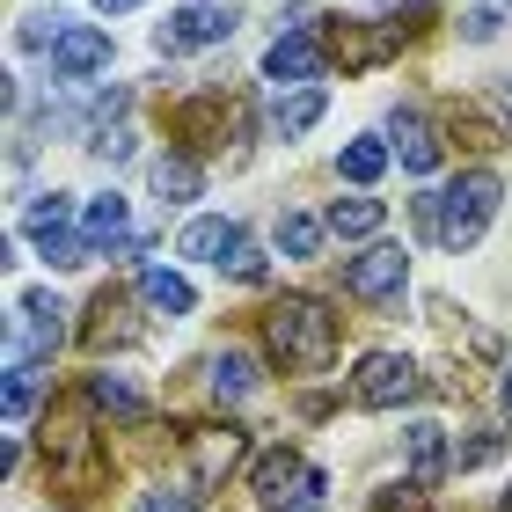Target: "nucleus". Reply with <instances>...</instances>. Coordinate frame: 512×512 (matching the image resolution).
<instances>
[{"mask_svg": "<svg viewBox=\"0 0 512 512\" xmlns=\"http://www.w3.org/2000/svg\"><path fill=\"white\" fill-rule=\"evenodd\" d=\"M264 344L286 374H322L337 359V315L315 293H286V300L264 308Z\"/></svg>", "mask_w": 512, "mask_h": 512, "instance_id": "obj_1", "label": "nucleus"}, {"mask_svg": "<svg viewBox=\"0 0 512 512\" xmlns=\"http://www.w3.org/2000/svg\"><path fill=\"white\" fill-rule=\"evenodd\" d=\"M498 198H505V183L491 169H469V176H454L447 191H432V242L439 249H476L483 242V227H491L498 213Z\"/></svg>", "mask_w": 512, "mask_h": 512, "instance_id": "obj_2", "label": "nucleus"}, {"mask_svg": "<svg viewBox=\"0 0 512 512\" xmlns=\"http://www.w3.org/2000/svg\"><path fill=\"white\" fill-rule=\"evenodd\" d=\"M59 344H66V300H59V293H15L8 366H52Z\"/></svg>", "mask_w": 512, "mask_h": 512, "instance_id": "obj_3", "label": "nucleus"}, {"mask_svg": "<svg viewBox=\"0 0 512 512\" xmlns=\"http://www.w3.org/2000/svg\"><path fill=\"white\" fill-rule=\"evenodd\" d=\"M403 286H410V249H395V242H374L366 256L344 264V293L366 300V308H395Z\"/></svg>", "mask_w": 512, "mask_h": 512, "instance_id": "obj_4", "label": "nucleus"}, {"mask_svg": "<svg viewBox=\"0 0 512 512\" xmlns=\"http://www.w3.org/2000/svg\"><path fill=\"white\" fill-rule=\"evenodd\" d=\"M183 454H191V491H220V483L242 469L249 432L242 425H191L183 432Z\"/></svg>", "mask_w": 512, "mask_h": 512, "instance_id": "obj_5", "label": "nucleus"}, {"mask_svg": "<svg viewBox=\"0 0 512 512\" xmlns=\"http://www.w3.org/2000/svg\"><path fill=\"white\" fill-rule=\"evenodd\" d=\"M417 388H425L417 359H403V352H366L359 374H352V403H366V410H403Z\"/></svg>", "mask_w": 512, "mask_h": 512, "instance_id": "obj_6", "label": "nucleus"}, {"mask_svg": "<svg viewBox=\"0 0 512 512\" xmlns=\"http://www.w3.org/2000/svg\"><path fill=\"white\" fill-rule=\"evenodd\" d=\"M242 30V15L235 8H213V0H191V8H176L169 22H161V52H198V44H227Z\"/></svg>", "mask_w": 512, "mask_h": 512, "instance_id": "obj_7", "label": "nucleus"}, {"mask_svg": "<svg viewBox=\"0 0 512 512\" xmlns=\"http://www.w3.org/2000/svg\"><path fill=\"white\" fill-rule=\"evenodd\" d=\"M322 44H330V59H344V74H366V66L403 52V30L395 22H337Z\"/></svg>", "mask_w": 512, "mask_h": 512, "instance_id": "obj_8", "label": "nucleus"}, {"mask_svg": "<svg viewBox=\"0 0 512 512\" xmlns=\"http://www.w3.org/2000/svg\"><path fill=\"white\" fill-rule=\"evenodd\" d=\"M322 66H330V44H322L315 30H278L271 52H264V81H322Z\"/></svg>", "mask_w": 512, "mask_h": 512, "instance_id": "obj_9", "label": "nucleus"}, {"mask_svg": "<svg viewBox=\"0 0 512 512\" xmlns=\"http://www.w3.org/2000/svg\"><path fill=\"white\" fill-rule=\"evenodd\" d=\"M403 461H410V483L417 491H432V483H447L454 454H447V425H432V417H417L403 432Z\"/></svg>", "mask_w": 512, "mask_h": 512, "instance_id": "obj_10", "label": "nucleus"}, {"mask_svg": "<svg viewBox=\"0 0 512 512\" xmlns=\"http://www.w3.org/2000/svg\"><path fill=\"white\" fill-rule=\"evenodd\" d=\"M249 242H242V227L235 220H191L176 235V256H191V264H235Z\"/></svg>", "mask_w": 512, "mask_h": 512, "instance_id": "obj_11", "label": "nucleus"}, {"mask_svg": "<svg viewBox=\"0 0 512 512\" xmlns=\"http://www.w3.org/2000/svg\"><path fill=\"white\" fill-rule=\"evenodd\" d=\"M52 461H59V476L74 483V491L103 483V454H96V432H88V425H59L52 432Z\"/></svg>", "mask_w": 512, "mask_h": 512, "instance_id": "obj_12", "label": "nucleus"}, {"mask_svg": "<svg viewBox=\"0 0 512 512\" xmlns=\"http://www.w3.org/2000/svg\"><path fill=\"white\" fill-rule=\"evenodd\" d=\"M139 300H147V315H161V322H183V315H198V293H191V278H183V271H161V264H147V271H139Z\"/></svg>", "mask_w": 512, "mask_h": 512, "instance_id": "obj_13", "label": "nucleus"}, {"mask_svg": "<svg viewBox=\"0 0 512 512\" xmlns=\"http://www.w3.org/2000/svg\"><path fill=\"white\" fill-rule=\"evenodd\" d=\"M103 66H110V37L103 30H66L52 44V74L59 81H88V74H103Z\"/></svg>", "mask_w": 512, "mask_h": 512, "instance_id": "obj_14", "label": "nucleus"}, {"mask_svg": "<svg viewBox=\"0 0 512 512\" xmlns=\"http://www.w3.org/2000/svg\"><path fill=\"white\" fill-rule=\"evenodd\" d=\"M125 227H132V213H125V198L118 191H103V198H88V213H81V242H88V256H118L125 249Z\"/></svg>", "mask_w": 512, "mask_h": 512, "instance_id": "obj_15", "label": "nucleus"}, {"mask_svg": "<svg viewBox=\"0 0 512 512\" xmlns=\"http://www.w3.org/2000/svg\"><path fill=\"white\" fill-rule=\"evenodd\" d=\"M322 110H330V96H322V88L308 81V88H293V96H278V103H271V132H278V139H300V132H315V125H322Z\"/></svg>", "mask_w": 512, "mask_h": 512, "instance_id": "obj_16", "label": "nucleus"}, {"mask_svg": "<svg viewBox=\"0 0 512 512\" xmlns=\"http://www.w3.org/2000/svg\"><path fill=\"white\" fill-rule=\"evenodd\" d=\"M395 154H403L410 176H432L439 169V139H432V125L417 118V110H395Z\"/></svg>", "mask_w": 512, "mask_h": 512, "instance_id": "obj_17", "label": "nucleus"}, {"mask_svg": "<svg viewBox=\"0 0 512 512\" xmlns=\"http://www.w3.org/2000/svg\"><path fill=\"white\" fill-rule=\"evenodd\" d=\"M300 469H308V461H300L293 447H271L264 461H256V476H249V483H256V498H264V512H278V498H286L293 483H300Z\"/></svg>", "mask_w": 512, "mask_h": 512, "instance_id": "obj_18", "label": "nucleus"}, {"mask_svg": "<svg viewBox=\"0 0 512 512\" xmlns=\"http://www.w3.org/2000/svg\"><path fill=\"white\" fill-rule=\"evenodd\" d=\"M88 410H103V417H125V425H139L147 417V403H139V388L132 381H118V374H88Z\"/></svg>", "mask_w": 512, "mask_h": 512, "instance_id": "obj_19", "label": "nucleus"}, {"mask_svg": "<svg viewBox=\"0 0 512 512\" xmlns=\"http://www.w3.org/2000/svg\"><path fill=\"white\" fill-rule=\"evenodd\" d=\"M322 220H330V235H344V242H366V235H381L388 205H381V198H337Z\"/></svg>", "mask_w": 512, "mask_h": 512, "instance_id": "obj_20", "label": "nucleus"}, {"mask_svg": "<svg viewBox=\"0 0 512 512\" xmlns=\"http://www.w3.org/2000/svg\"><path fill=\"white\" fill-rule=\"evenodd\" d=\"M198 183H205V176H198L191 154H161V161H154V198H161V205H191Z\"/></svg>", "mask_w": 512, "mask_h": 512, "instance_id": "obj_21", "label": "nucleus"}, {"mask_svg": "<svg viewBox=\"0 0 512 512\" xmlns=\"http://www.w3.org/2000/svg\"><path fill=\"white\" fill-rule=\"evenodd\" d=\"M213 395H220V403H249V395H256V359L235 352V344L213 352Z\"/></svg>", "mask_w": 512, "mask_h": 512, "instance_id": "obj_22", "label": "nucleus"}, {"mask_svg": "<svg viewBox=\"0 0 512 512\" xmlns=\"http://www.w3.org/2000/svg\"><path fill=\"white\" fill-rule=\"evenodd\" d=\"M30 242H52V235H66V227H74V191H44L37 205H30Z\"/></svg>", "mask_w": 512, "mask_h": 512, "instance_id": "obj_23", "label": "nucleus"}, {"mask_svg": "<svg viewBox=\"0 0 512 512\" xmlns=\"http://www.w3.org/2000/svg\"><path fill=\"white\" fill-rule=\"evenodd\" d=\"M381 169H388V147H381V139H352V147L337 154V176L359 183V191H366V183H381Z\"/></svg>", "mask_w": 512, "mask_h": 512, "instance_id": "obj_24", "label": "nucleus"}, {"mask_svg": "<svg viewBox=\"0 0 512 512\" xmlns=\"http://www.w3.org/2000/svg\"><path fill=\"white\" fill-rule=\"evenodd\" d=\"M322 227H330V220H308V213H278V256L308 264V256L322 249Z\"/></svg>", "mask_w": 512, "mask_h": 512, "instance_id": "obj_25", "label": "nucleus"}, {"mask_svg": "<svg viewBox=\"0 0 512 512\" xmlns=\"http://www.w3.org/2000/svg\"><path fill=\"white\" fill-rule=\"evenodd\" d=\"M44 403V381H37V366H8V432H22L37 417Z\"/></svg>", "mask_w": 512, "mask_h": 512, "instance_id": "obj_26", "label": "nucleus"}, {"mask_svg": "<svg viewBox=\"0 0 512 512\" xmlns=\"http://www.w3.org/2000/svg\"><path fill=\"white\" fill-rule=\"evenodd\" d=\"M322 491H330V483H322V469H300V483L278 498V512H330V498H322Z\"/></svg>", "mask_w": 512, "mask_h": 512, "instance_id": "obj_27", "label": "nucleus"}, {"mask_svg": "<svg viewBox=\"0 0 512 512\" xmlns=\"http://www.w3.org/2000/svg\"><path fill=\"white\" fill-rule=\"evenodd\" d=\"M88 147H96V161H110V169H118V161H132V132L96 125V139H88Z\"/></svg>", "mask_w": 512, "mask_h": 512, "instance_id": "obj_28", "label": "nucleus"}, {"mask_svg": "<svg viewBox=\"0 0 512 512\" xmlns=\"http://www.w3.org/2000/svg\"><path fill=\"white\" fill-rule=\"evenodd\" d=\"M491 454H498V432H476L469 447H454V469H483Z\"/></svg>", "mask_w": 512, "mask_h": 512, "instance_id": "obj_29", "label": "nucleus"}, {"mask_svg": "<svg viewBox=\"0 0 512 512\" xmlns=\"http://www.w3.org/2000/svg\"><path fill=\"white\" fill-rule=\"evenodd\" d=\"M191 505H198V491H147L132 512H191Z\"/></svg>", "mask_w": 512, "mask_h": 512, "instance_id": "obj_30", "label": "nucleus"}, {"mask_svg": "<svg viewBox=\"0 0 512 512\" xmlns=\"http://www.w3.org/2000/svg\"><path fill=\"white\" fill-rule=\"evenodd\" d=\"M461 37H469V44H491V37H498V8H469V15H461Z\"/></svg>", "mask_w": 512, "mask_h": 512, "instance_id": "obj_31", "label": "nucleus"}, {"mask_svg": "<svg viewBox=\"0 0 512 512\" xmlns=\"http://www.w3.org/2000/svg\"><path fill=\"white\" fill-rule=\"evenodd\" d=\"M498 110H505V125H512V81H498Z\"/></svg>", "mask_w": 512, "mask_h": 512, "instance_id": "obj_32", "label": "nucleus"}, {"mask_svg": "<svg viewBox=\"0 0 512 512\" xmlns=\"http://www.w3.org/2000/svg\"><path fill=\"white\" fill-rule=\"evenodd\" d=\"M498 403H505V417H512V366H505V381H498Z\"/></svg>", "mask_w": 512, "mask_h": 512, "instance_id": "obj_33", "label": "nucleus"}, {"mask_svg": "<svg viewBox=\"0 0 512 512\" xmlns=\"http://www.w3.org/2000/svg\"><path fill=\"white\" fill-rule=\"evenodd\" d=\"M96 8H103V15H125V8H139V0H96Z\"/></svg>", "mask_w": 512, "mask_h": 512, "instance_id": "obj_34", "label": "nucleus"}, {"mask_svg": "<svg viewBox=\"0 0 512 512\" xmlns=\"http://www.w3.org/2000/svg\"><path fill=\"white\" fill-rule=\"evenodd\" d=\"M381 512H395V505H381ZM403 512H425V505H403Z\"/></svg>", "mask_w": 512, "mask_h": 512, "instance_id": "obj_35", "label": "nucleus"}, {"mask_svg": "<svg viewBox=\"0 0 512 512\" xmlns=\"http://www.w3.org/2000/svg\"><path fill=\"white\" fill-rule=\"evenodd\" d=\"M505 512H512V491H505Z\"/></svg>", "mask_w": 512, "mask_h": 512, "instance_id": "obj_36", "label": "nucleus"}]
</instances>
